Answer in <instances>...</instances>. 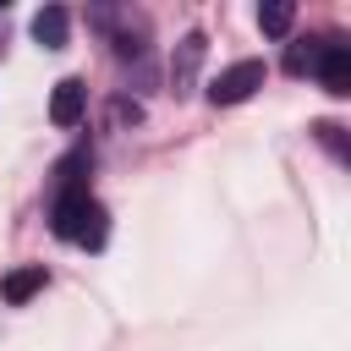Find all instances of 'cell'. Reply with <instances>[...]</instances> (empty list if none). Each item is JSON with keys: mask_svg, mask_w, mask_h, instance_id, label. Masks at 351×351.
<instances>
[{"mask_svg": "<svg viewBox=\"0 0 351 351\" xmlns=\"http://www.w3.org/2000/svg\"><path fill=\"white\" fill-rule=\"evenodd\" d=\"M49 225H55V236L60 241H77V247H104V208L88 197V192H66V197H55V208H49Z\"/></svg>", "mask_w": 351, "mask_h": 351, "instance_id": "obj_1", "label": "cell"}, {"mask_svg": "<svg viewBox=\"0 0 351 351\" xmlns=\"http://www.w3.org/2000/svg\"><path fill=\"white\" fill-rule=\"evenodd\" d=\"M263 77H269L263 60H236V66H225V71L208 82V99H214V104H241V99H252V93L263 88Z\"/></svg>", "mask_w": 351, "mask_h": 351, "instance_id": "obj_2", "label": "cell"}, {"mask_svg": "<svg viewBox=\"0 0 351 351\" xmlns=\"http://www.w3.org/2000/svg\"><path fill=\"white\" fill-rule=\"evenodd\" d=\"M82 110H88V88H82V77H60L55 93H49V121H55V126H77Z\"/></svg>", "mask_w": 351, "mask_h": 351, "instance_id": "obj_3", "label": "cell"}, {"mask_svg": "<svg viewBox=\"0 0 351 351\" xmlns=\"http://www.w3.org/2000/svg\"><path fill=\"white\" fill-rule=\"evenodd\" d=\"M49 285V274H44V263H22V269H11L5 280H0V296L11 302V307H22L27 296H38Z\"/></svg>", "mask_w": 351, "mask_h": 351, "instance_id": "obj_4", "label": "cell"}, {"mask_svg": "<svg viewBox=\"0 0 351 351\" xmlns=\"http://www.w3.org/2000/svg\"><path fill=\"white\" fill-rule=\"evenodd\" d=\"M318 77H324L329 93H351V49H346V44H324V55H318Z\"/></svg>", "mask_w": 351, "mask_h": 351, "instance_id": "obj_5", "label": "cell"}, {"mask_svg": "<svg viewBox=\"0 0 351 351\" xmlns=\"http://www.w3.org/2000/svg\"><path fill=\"white\" fill-rule=\"evenodd\" d=\"M33 38H38L44 49H66V38H71V16H66L60 5H44V11L33 16Z\"/></svg>", "mask_w": 351, "mask_h": 351, "instance_id": "obj_6", "label": "cell"}, {"mask_svg": "<svg viewBox=\"0 0 351 351\" xmlns=\"http://www.w3.org/2000/svg\"><path fill=\"white\" fill-rule=\"evenodd\" d=\"M88 165H93L88 148H77L71 159H60V165H55V186H60L55 197H66V192H88V186H82V170H88Z\"/></svg>", "mask_w": 351, "mask_h": 351, "instance_id": "obj_7", "label": "cell"}, {"mask_svg": "<svg viewBox=\"0 0 351 351\" xmlns=\"http://www.w3.org/2000/svg\"><path fill=\"white\" fill-rule=\"evenodd\" d=\"M291 22H296V5H291V0H269V5H258V27H263L269 38H285Z\"/></svg>", "mask_w": 351, "mask_h": 351, "instance_id": "obj_8", "label": "cell"}, {"mask_svg": "<svg viewBox=\"0 0 351 351\" xmlns=\"http://www.w3.org/2000/svg\"><path fill=\"white\" fill-rule=\"evenodd\" d=\"M318 55H324V44H318V38H307V44H291V55H285V71H291V77H302V71H313V66H318Z\"/></svg>", "mask_w": 351, "mask_h": 351, "instance_id": "obj_9", "label": "cell"}, {"mask_svg": "<svg viewBox=\"0 0 351 351\" xmlns=\"http://www.w3.org/2000/svg\"><path fill=\"white\" fill-rule=\"evenodd\" d=\"M203 60V33H186L181 38V60H176V82H192V66Z\"/></svg>", "mask_w": 351, "mask_h": 351, "instance_id": "obj_10", "label": "cell"}]
</instances>
